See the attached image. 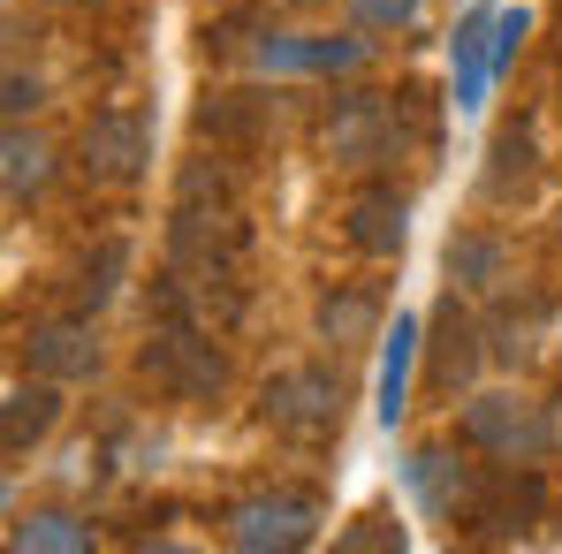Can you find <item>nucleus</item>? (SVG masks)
Segmentation results:
<instances>
[{"label": "nucleus", "mask_w": 562, "mask_h": 554, "mask_svg": "<svg viewBox=\"0 0 562 554\" xmlns=\"http://www.w3.org/2000/svg\"><path fill=\"white\" fill-rule=\"evenodd\" d=\"M85 176L92 183H137L145 176V160H153V129L130 114V106H106V114H92L85 122Z\"/></svg>", "instance_id": "nucleus-8"}, {"label": "nucleus", "mask_w": 562, "mask_h": 554, "mask_svg": "<svg viewBox=\"0 0 562 554\" xmlns=\"http://www.w3.org/2000/svg\"><path fill=\"white\" fill-rule=\"evenodd\" d=\"M373 335H380V296L373 289H327V296H319V342L366 350Z\"/></svg>", "instance_id": "nucleus-15"}, {"label": "nucleus", "mask_w": 562, "mask_h": 554, "mask_svg": "<svg viewBox=\"0 0 562 554\" xmlns=\"http://www.w3.org/2000/svg\"><path fill=\"white\" fill-rule=\"evenodd\" d=\"M137 372L176 403H213L228 387V358L213 350V327H190V319H160L137 350Z\"/></svg>", "instance_id": "nucleus-2"}, {"label": "nucleus", "mask_w": 562, "mask_h": 554, "mask_svg": "<svg viewBox=\"0 0 562 554\" xmlns=\"http://www.w3.org/2000/svg\"><path fill=\"white\" fill-rule=\"evenodd\" d=\"M548 433H555V449H562V395L548 403Z\"/></svg>", "instance_id": "nucleus-26"}, {"label": "nucleus", "mask_w": 562, "mask_h": 554, "mask_svg": "<svg viewBox=\"0 0 562 554\" xmlns=\"http://www.w3.org/2000/svg\"><path fill=\"white\" fill-rule=\"evenodd\" d=\"M342 236H350L366 259H403V244H411V197L395 183H366L342 205Z\"/></svg>", "instance_id": "nucleus-9"}, {"label": "nucleus", "mask_w": 562, "mask_h": 554, "mask_svg": "<svg viewBox=\"0 0 562 554\" xmlns=\"http://www.w3.org/2000/svg\"><path fill=\"white\" fill-rule=\"evenodd\" d=\"M479 463H457L449 449H418L411 456V494L426 501V517H441V524H464L471 501H479Z\"/></svg>", "instance_id": "nucleus-10"}, {"label": "nucleus", "mask_w": 562, "mask_h": 554, "mask_svg": "<svg viewBox=\"0 0 562 554\" xmlns=\"http://www.w3.org/2000/svg\"><path fill=\"white\" fill-rule=\"evenodd\" d=\"M486 31H494L486 15H471L457 31V106H479V92H486V69H494V38Z\"/></svg>", "instance_id": "nucleus-19"}, {"label": "nucleus", "mask_w": 562, "mask_h": 554, "mask_svg": "<svg viewBox=\"0 0 562 554\" xmlns=\"http://www.w3.org/2000/svg\"><path fill=\"white\" fill-rule=\"evenodd\" d=\"M342 547H403V524H387V517H358V524L342 532Z\"/></svg>", "instance_id": "nucleus-24"}, {"label": "nucleus", "mask_w": 562, "mask_h": 554, "mask_svg": "<svg viewBox=\"0 0 562 554\" xmlns=\"http://www.w3.org/2000/svg\"><path fill=\"white\" fill-rule=\"evenodd\" d=\"M122 274H130V244H122V236H106V244H99V259H85V281H77V312H99V304L122 289Z\"/></svg>", "instance_id": "nucleus-22"}, {"label": "nucleus", "mask_w": 562, "mask_h": 554, "mask_svg": "<svg viewBox=\"0 0 562 554\" xmlns=\"http://www.w3.org/2000/svg\"><path fill=\"white\" fill-rule=\"evenodd\" d=\"M411 99L418 92H342L327 106V160L342 168H387L411 145Z\"/></svg>", "instance_id": "nucleus-1"}, {"label": "nucleus", "mask_w": 562, "mask_h": 554, "mask_svg": "<svg viewBox=\"0 0 562 554\" xmlns=\"http://www.w3.org/2000/svg\"><path fill=\"white\" fill-rule=\"evenodd\" d=\"M259 122H267V99L251 92H221L198 106V129L205 137H221V145H244V137H259Z\"/></svg>", "instance_id": "nucleus-17"}, {"label": "nucleus", "mask_w": 562, "mask_h": 554, "mask_svg": "<svg viewBox=\"0 0 562 554\" xmlns=\"http://www.w3.org/2000/svg\"><path fill=\"white\" fill-rule=\"evenodd\" d=\"M259 418L274 426L281 441H327V433H342V372L327 365H289L274 372L267 387H259Z\"/></svg>", "instance_id": "nucleus-3"}, {"label": "nucleus", "mask_w": 562, "mask_h": 554, "mask_svg": "<svg viewBox=\"0 0 562 554\" xmlns=\"http://www.w3.org/2000/svg\"><path fill=\"white\" fill-rule=\"evenodd\" d=\"M479 190H486L494 205H525V197L540 190V137H532V122H502V129H494Z\"/></svg>", "instance_id": "nucleus-12"}, {"label": "nucleus", "mask_w": 562, "mask_h": 554, "mask_svg": "<svg viewBox=\"0 0 562 554\" xmlns=\"http://www.w3.org/2000/svg\"><path fill=\"white\" fill-rule=\"evenodd\" d=\"M411 358H418V319H395V335H387V358H380V426H395V418H403Z\"/></svg>", "instance_id": "nucleus-18"}, {"label": "nucleus", "mask_w": 562, "mask_h": 554, "mask_svg": "<svg viewBox=\"0 0 562 554\" xmlns=\"http://www.w3.org/2000/svg\"><path fill=\"white\" fill-rule=\"evenodd\" d=\"M350 15H358L366 31H411V23L426 15V0H350Z\"/></svg>", "instance_id": "nucleus-23"}, {"label": "nucleus", "mask_w": 562, "mask_h": 554, "mask_svg": "<svg viewBox=\"0 0 562 554\" xmlns=\"http://www.w3.org/2000/svg\"><path fill=\"white\" fill-rule=\"evenodd\" d=\"M61 8H85V0H61Z\"/></svg>", "instance_id": "nucleus-27"}, {"label": "nucleus", "mask_w": 562, "mask_h": 554, "mask_svg": "<svg viewBox=\"0 0 562 554\" xmlns=\"http://www.w3.org/2000/svg\"><path fill=\"white\" fill-rule=\"evenodd\" d=\"M244 213L228 197H176V221H168V259L176 267H244Z\"/></svg>", "instance_id": "nucleus-5"}, {"label": "nucleus", "mask_w": 562, "mask_h": 554, "mask_svg": "<svg viewBox=\"0 0 562 554\" xmlns=\"http://www.w3.org/2000/svg\"><path fill=\"white\" fill-rule=\"evenodd\" d=\"M54 418H61V380L31 372V380H23V387H8V403H0V449H8V456L38 449V441L54 433Z\"/></svg>", "instance_id": "nucleus-14"}, {"label": "nucleus", "mask_w": 562, "mask_h": 554, "mask_svg": "<svg viewBox=\"0 0 562 554\" xmlns=\"http://www.w3.org/2000/svg\"><path fill=\"white\" fill-rule=\"evenodd\" d=\"M38 106V77H23V69H8V122H23Z\"/></svg>", "instance_id": "nucleus-25"}, {"label": "nucleus", "mask_w": 562, "mask_h": 554, "mask_svg": "<svg viewBox=\"0 0 562 554\" xmlns=\"http://www.w3.org/2000/svg\"><path fill=\"white\" fill-rule=\"evenodd\" d=\"M319 540V501L312 494H259L228 517V547L244 554H296Z\"/></svg>", "instance_id": "nucleus-6"}, {"label": "nucleus", "mask_w": 562, "mask_h": 554, "mask_svg": "<svg viewBox=\"0 0 562 554\" xmlns=\"http://www.w3.org/2000/svg\"><path fill=\"white\" fill-rule=\"evenodd\" d=\"M449 281L479 296V289H494L502 281V244L494 236H449Z\"/></svg>", "instance_id": "nucleus-21"}, {"label": "nucleus", "mask_w": 562, "mask_h": 554, "mask_svg": "<svg viewBox=\"0 0 562 554\" xmlns=\"http://www.w3.org/2000/svg\"><path fill=\"white\" fill-rule=\"evenodd\" d=\"M464 441L486 449L502 463H532V456H555V433H548V403H525L517 387H486L464 403Z\"/></svg>", "instance_id": "nucleus-4"}, {"label": "nucleus", "mask_w": 562, "mask_h": 554, "mask_svg": "<svg viewBox=\"0 0 562 554\" xmlns=\"http://www.w3.org/2000/svg\"><path fill=\"white\" fill-rule=\"evenodd\" d=\"M479 358H494V350H486V327H479V312H471L464 296L449 289L441 312H434V342H426V380H434V395H457L471 372H479Z\"/></svg>", "instance_id": "nucleus-7"}, {"label": "nucleus", "mask_w": 562, "mask_h": 554, "mask_svg": "<svg viewBox=\"0 0 562 554\" xmlns=\"http://www.w3.org/2000/svg\"><path fill=\"white\" fill-rule=\"evenodd\" d=\"M532 517H540V478L509 463V471H486V478H479V501H471L464 524L494 532V540H509V532H525Z\"/></svg>", "instance_id": "nucleus-13"}, {"label": "nucleus", "mask_w": 562, "mask_h": 554, "mask_svg": "<svg viewBox=\"0 0 562 554\" xmlns=\"http://www.w3.org/2000/svg\"><path fill=\"white\" fill-rule=\"evenodd\" d=\"M23 365L46 380H92L99 372V335L92 319H38L23 335Z\"/></svg>", "instance_id": "nucleus-11"}, {"label": "nucleus", "mask_w": 562, "mask_h": 554, "mask_svg": "<svg viewBox=\"0 0 562 554\" xmlns=\"http://www.w3.org/2000/svg\"><path fill=\"white\" fill-rule=\"evenodd\" d=\"M0 176H8V197H15V205H23V197H38V190L54 183V145H46L38 129L8 122V145H0Z\"/></svg>", "instance_id": "nucleus-16"}, {"label": "nucleus", "mask_w": 562, "mask_h": 554, "mask_svg": "<svg viewBox=\"0 0 562 554\" xmlns=\"http://www.w3.org/2000/svg\"><path fill=\"white\" fill-rule=\"evenodd\" d=\"M15 547H46V554H92V524H77V517H61V509H38V517H23L15 524Z\"/></svg>", "instance_id": "nucleus-20"}]
</instances>
